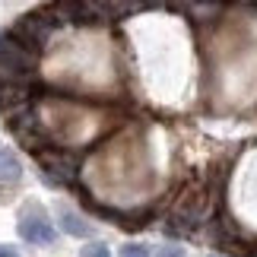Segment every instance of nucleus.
<instances>
[{"label":"nucleus","mask_w":257,"mask_h":257,"mask_svg":"<svg viewBox=\"0 0 257 257\" xmlns=\"http://www.w3.org/2000/svg\"><path fill=\"white\" fill-rule=\"evenodd\" d=\"M38 70V51L19 42L13 32L0 35V76L10 80H32Z\"/></svg>","instance_id":"f257e3e1"},{"label":"nucleus","mask_w":257,"mask_h":257,"mask_svg":"<svg viewBox=\"0 0 257 257\" xmlns=\"http://www.w3.org/2000/svg\"><path fill=\"white\" fill-rule=\"evenodd\" d=\"M61 26H64L61 16H57L51 7H42V10H32V13L19 16L10 32H13L19 42H26L32 51H42V48L48 45V38H51Z\"/></svg>","instance_id":"f03ea898"},{"label":"nucleus","mask_w":257,"mask_h":257,"mask_svg":"<svg viewBox=\"0 0 257 257\" xmlns=\"http://www.w3.org/2000/svg\"><path fill=\"white\" fill-rule=\"evenodd\" d=\"M19 238L29 244H51L54 241V225L45 216L42 206H26L19 216Z\"/></svg>","instance_id":"7ed1b4c3"},{"label":"nucleus","mask_w":257,"mask_h":257,"mask_svg":"<svg viewBox=\"0 0 257 257\" xmlns=\"http://www.w3.org/2000/svg\"><path fill=\"white\" fill-rule=\"evenodd\" d=\"M57 225H61V232L73 235V238H89V235H92V225H89L83 216H76L73 210H61V216H57Z\"/></svg>","instance_id":"20e7f679"},{"label":"nucleus","mask_w":257,"mask_h":257,"mask_svg":"<svg viewBox=\"0 0 257 257\" xmlns=\"http://www.w3.org/2000/svg\"><path fill=\"white\" fill-rule=\"evenodd\" d=\"M23 178V162L16 159V153H10L7 146H0V184L19 181Z\"/></svg>","instance_id":"39448f33"},{"label":"nucleus","mask_w":257,"mask_h":257,"mask_svg":"<svg viewBox=\"0 0 257 257\" xmlns=\"http://www.w3.org/2000/svg\"><path fill=\"white\" fill-rule=\"evenodd\" d=\"M121 257H153L146 244H124L121 248Z\"/></svg>","instance_id":"423d86ee"},{"label":"nucleus","mask_w":257,"mask_h":257,"mask_svg":"<svg viewBox=\"0 0 257 257\" xmlns=\"http://www.w3.org/2000/svg\"><path fill=\"white\" fill-rule=\"evenodd\" d=\"M80 257H111V254H108V248H105V244L92 241V244H86V248L80 251Z\"/></svg>","instance_id":"0eeeda50"},{"label":"nucleus","mask_w":257,"mask_h":257,"mask_svg":"<svg viewBox=\"0 0 257 257\" xmlns=\"http://www.w3.org/2000/svg\"><path fill=\"white\" fill-rule=\"evenodd\" d=\"M159 257H187V254L178 248V244H169V248H162V251H159Z\"/></svg>","instance_id":"6e6552de"},{"label":"nucleus","mask_w":257,"mask_h":257,"mask_svg":"<svg viewBox=\"0 0 257 257\" xmlns=\"http://www.w3.org/2000/svg\"><path fill=\"white\" fill-rule=\"evenodd\" d=\"M0 257H19V254L10 248V244H0Z\"/></svg>","instance_id":"1a4fd4ad"},{"label":"nucleus","mask_w":257,"mask_h":257,"mask_svg":"<svg viewBox=\"0 0 257 257\" xmlns=\"http://www.w3.org/2000/svg\"><path fill=\"white\" fill-rule=\"evenodd\" d=\"M210 257H219V254H210Z\"/></svg>","instance_id":"9d476101"}]
</instances>
